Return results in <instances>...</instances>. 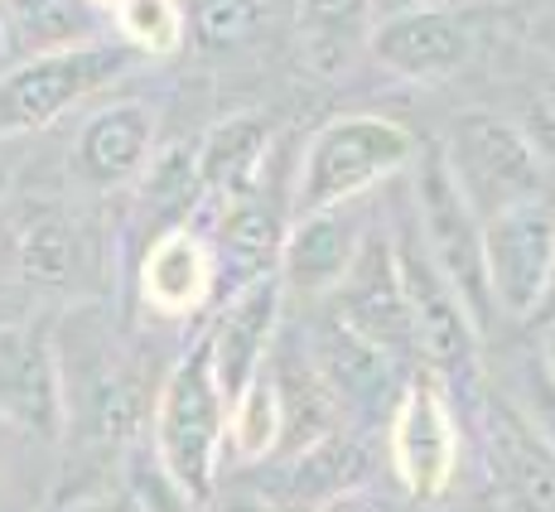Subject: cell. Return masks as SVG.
<instances>
[{
  "label": "cell",
  "instance_id": "d6986e66",
  "mask_svg": "<svg viewBox=\"0 0 555 512\" xmlns=\"http://www.w3.org/2000/svg\"><path fill=\"white\" fill-rule=\"evenodd\" d=\"M377 0H295V49L319 78H344L367 59Z\"/></svg>",
  "mask_w": 555,
  "mask_h": 512
},
{
  "label": "cell",
  "instance_id": "44dd1931",
  "mask_svg": "<svg viewBox=\"0 0 555 512\" xmlns=\"http://www.w3.org/2000/svg\"><path fill=\"white\" fill-rule=\"evenodd\" d=\"M10 252L25 281L35 285H78L88 271V242L63 204H29L10 232Z\"/></svg>",
  "mask_w": 555,
  "mask_h": 512
},
{
  "label": "cell",
  "instance_id": "f546056e",
  "mask_svg": "<svg viewBox=\"0 0 555 512\" xmlns=\"http://www.w3.org/2000/svg\"><path fill=\"white\" fill-rule=\"evenodd\" d=\"M212 512H281L266 494H228V498H212Z\"/></svg>",
  "mask_w": 555,
  "mask_h": 512
},
{
  "label": "cell",
  "instance_id": "7a4b0ae2",
  "mask_svg": "<svg viewBox=\"0 0 555 512\" xmlns=\"http://www.w3.org/2000/svg\"><path fill=\"white\" fill-rule=\"evenodd\" d=\"M421 155L415 131L382 112H344L305 141L291 179V213L358 204L362 194L401 179Z\"/></svg>",
  "mask_w": 555,
  "mask_h": 512
},
{
  "label": "cell",
  "instance_id": "9c48e42d",
  "mask_svg": "<svg viewBox=\"0 0 555 512\" xmlns=\"http://www.w3.org/2000/svg\"><path fill=\"white\" fill-rule=\"evenodd\" d=\"M411 222L415 238L425 242L430 261L440 266V276L459 291V300L468 305V315L493 319L498 309L488 300V276H483V222L468 213L440 165V151H421L411 165Z\"/></svg>",
  "mask_w": 555,
  "mask_h": 512
},
{
  "label": "cell",
  "instance_id": "d590c367",
  "mask_svg": "<svg viewBox=\"0 0 555 512\" xmlns=\"http://www.w3.org/2000/svg\"><path fill=\"white\" fill-rule=\"evenodd\" d=\"M5 199H10V165L0 159V204H5Z\"/></svg>",
  "mask_w": 555,
  "mask_h": 512
},
{
  "label": "cell",
  "instance_id": "8992f818",
  "mask_svg": "<svg viewBox=\"0 0 555 512\" xmlns=\"http://www.w3.org/2000/svg\"><path fill=\"white\" fill-rule=\"evenodd\" d=\"M387 464L415 503H440L454 494L464 464V425L459 401L430 372H415L387 411Z\"/></svg>",
  "mask_w": 555,
  "mask_h": 512
},
{
  "label": "cell",
  "instance_id": "4dcf8cb0",
  "mask_svg": "<svg viewBox=\"0 0 555 512\" xmlns=\"http://www.w3.org/2000/svg\"><path fill=\"white\" fill-rule=\"evenodd\" d=\"M531 39H537V49L551 53V63H555V0H546V5H541L537 25H531Z\"/></svg>",
  "mask_w": 555,
  "mask_h": 512
},
{
  "label": "cell",
  "instance_id": "30bf717a",
  "mask_svg": "<svg viewBox=\"0 0 555 512\" xmlns=\"http://www.w3.org/2000/svg\"><path fill=\"white\" fill-rule=\"evenodd\" d=\"M334 315L353 329L362 344L382 348L387 358L401 362L415 354V329H411V309H405V291H401L391 222H367L353 266H348V276L334 291Z\"/></svg>",
  "mask_w": 555,
  "mask_h": 512
},
{
  "label": "cell",
  "instance_id": "7c38bea8",
  "mask_svg": "<svg viewBox=\"0 0 555 512\" xmlns=\"http://www.w3.org/2000/svg\"><path fill=\"white\" fill-rule=\"evenodd\" d=\"M285 319V291L275 271L237 281L232 295H222L218 315L203 329V348H208V368L218 377L222 397H237L242 387L266 368L275 338H281Z\"/></svg>",
  "mask_w": 555,
  "mask_h": 512
},
{
  "label": "cell",
  "instance_id": "f1b7e54d",
  "mask_svg": "<svg viewBox=\"0 0 555 512\" xmlns=\"http://www.w3.org/2000/svg\"><path fill=\"white\" fill-rule=\"evenodd\" d=\"M309 512H391V508L377 484H358V488H344V494L324 498V503H314Z\"/></svg>",
  "mask_w": 555,
  "mask_h": 512
},
{
  "label": "cell",
  "instance_id": "7402d4cb",
  "mask_svg": "<svg viewBox=\"0 0 555 512\" xmlns=\"http://www.w3.org/2000/svg\"><path fill=\"white\" fill-rule=\"evenodd\" d=\"M10 53H49L102 39L106 10L92 0H0Z\"/></svg>",
  "mask_w": 555,
  "mask_h": 512
},
{
  "label": "cell",
  "instance_id": "d4e9b609",
  "mask_svg": "<svg viewBox=\"0 0 555 512\" xmlns=\"http://www.w3.org/2000/svg\"><path fill=\"white\" fill-rule=\"evenodd\" d=\"M116 29V44H121L131 59H179L189 44V29H184V5L179 0H112L106 10Z\"/></svg>",
  "mask_w": 555,
  "mask_h": 512
},
{
  "label": "cell",
  "instance_id": "5b68a950",
  "mask_svg": "<svg viewBox=\"0 0 555 512\" xmlns=\"http://www.w3.org/2000/svg\"><path fill=\"white\" fill-rule=\"evenodd\" d=\"M391 242H397V266H401V291L411 309L415 329V358L425 362L435 382L459 401L464 392L478 387V319L459 300V291L440 276L430 261L425 242L415 238V222H391Z\"/></svg>",
  "mask_w": 555,
  "mask_h": 512
},
{
  "label": "cell",
  "instance_id": "2e32d148",
  "mask_svg": "<svg viewBox=\"0 0 555 512\" xmlns=\"http://www.w3.org/2000/svg\"><path fill=\"white\" fill-rule=\"evenodd\" d=\"M367 222L353 218V204L344 208H319V213H295L285 228L281 256H275V281L285 295H334L338 281L348 276L358 256V242Z\"/></svg>",
  "mask_w": 555,
  "mask_h": 512
},
{
  "label": "cell",
  "instance_id": "8d00e7d4",
  "mask_svg": "<svg viewBox=\"0 0 555 512\" xmlns=\"http://www.w3.org/2000/svg\"><path fill=\"white\" fill-rule=\"evenodd\" d=\"M10 53V29H5V15H0V59Z\"/></svg>",
  "mask_w": 555,
  "mask_h": 512
},
{
  "label": "cell",
  "instance_id": "d6a6232c",
  "mask_svg": "<svg viewBox=\"0 0 555 512\" xmlns=\"http://www.w3.org/2000/svg\"><path fill=\"white\" fill-rule=\"evenodd\" d=\"M541 377L555 382V319H546L541 329Z\"/></svg>",
  "mask_w": 555,
  "mask_h": 512
},
{
  "label": "cell",
  "instance_id": "3957f363",
  "mask_svg": "<svg viewBox=\"0 0 555 512\" xmlns=\"http://www.w3.org/2000/svg\"><path fill=\"white\" fill-rule=\"evenodd\" d=\"M435 151H440L444 175L478 222L521 204H541V194H546L551 169L531 151L521 126L503 112H459Z\"/></svg>",
  "mask_w": 555,
  "mask_h": 512
},
{
  "label": "cell",
  "instance_id": "1f68e13d",
  "mask_svg": "<svg viewBox=\"0 0 555 512\" xmlns=\"http://www.w3.org/2000/svg\"><path fill=\"white\" fill-rule=\"evenodd\" d=\"M435 512H503V508H498L493 503V498H488V494H474V498H440V503H435Z\"/></svg>",
  "mask_w": 555,
  "mask_h": 512
},
{
  "label": "cell",
  "instance_id": "277c9868",
  "mask_svg": "<svg viewBox=\"0 0 555 512\" xmlns=\"http://www.w3.org/2000/svg\"><path fill=\"white\" fill-rule=\"evenodd\" d=\"M131 63L135 59L116 39L20 53L10 68H0V141L63 121L73 106L102 98L112 82H121L131 73Z\"/></svg>",
  "mask_w": 555,
  "mask_h": 512
},
{
  "label": "cell",
  "instance_id": "e575fe53",
  "mask_svg": "<svg viewBox=\"0 0 555 512\" xmlns=\"http://www.w3.org/2000/svg\"><path fill=\"white\" fill-rule=\"evenodd\" d=\"M537 315L541 319H555V261H551V281H546V300H541Z\"/></svg>",
  "mask_w": 555,
  "mask_h": 512
},
{
  "label": "cell",
  "instance_id": "cb8c5ba5",
  "mask_svg": "<svg viewBox=\"0 0 555 512\" xmlns=\"http://www.w3.org/2000/svg\"><path fill=\"white\" fill-rule=\"evenodd\" d=\"M184 5V29L189 44L208 59L218 53H242L271 25V5L266 0H179Z\"/></svg>",
  "mask_w": 555,
  "mask_h": 512
},
{
  "label": "cell",
  "instance_id": "e0dca14e",
  "mask_svg": "<svg viewBox=\"0 0 555 512\" xmlns=\"http://www.w3.org/2000/svg\"><path fill=\"white\" fill-rule=\"evenodd\" d=\"M305 348H309V358H314L319 377H324L328 392H334L338 411H358V415L391 411L397 392L405 387L397 377L401 362L387 358L382 348L362 344L338 315H328L324 324L305 338Z\"/></svg>",
  "mask_w": 555,
  "mask_h": 512
},
{
  "label": "cell",
  "instance_id": "4fadbf2b",
  "mask_svg": "<svg viewBox=\"0 0 555 512\" xmlns=\"http://www.w3.org/2000/svg\"><path fill=\"white\" fill-rule=\"evenodd\" d=\"M0 421L39 445L63 440L59 344L39 324H0Z\"/></svg>",
  "mask_w": 555,
  "mask_h": 512
},
{
  "label": "cell",
  "instance_id": "6da1fadb",
  "mask_svg": "<svg viewBox=\"0 0 555 512\" xmlns=\"http://www.w3.org/2000/svg\"><path fill=\"white\" fill-rule=\"evenodd\" d=\"M151 460L169 484L198 508L218 498V478L228 469V397L208 368L203 334L184 344L175 368L155 387L151 401Z\"/></svg>",
  "mask_w": 555,
  "mask_h": 512
},
{
  "label": "cell",
  "instance_id": "74e56055",
  "mask_svg": "<svg viewBox=\"0 0 555 512\" xmlns=\"http://www.w3.org/2000/svg\"><path fill=\"white\" fill-rule=\"evenodd\" d=\"M92 5H102V10H112V0H92Z\"/></svg>",
  "mask_w": 555,
  "mask_h": 512
},
{
  "label": "cell",
  "instance_id": "603a6c76",
  "mask_svg": "<svg viewBox=\"0 0 555 512\" xmlns=\"http://www.w3.org/2000/svg\"><path fill=\"white\" fill-rule=\"evenodd\" d=\"M285 440L281 392L271 368H261L237 397H228V464H271Z\"/></svg>",
  "mask_w": 555,
  "mask_h": 512
},
{
  "label": "cell",
  "instance_id": "f35d334b",
  "mask_svg": "<svg viewBox=\"0 0 555 512\" xmlns=\"http://www.w3.org/2000/svg\"><path fill=\"white\" fill-rule=\"evenodd\" d=\"M0 431H10V425H5V421H0Z\"/></svg>",
  "mask_w": 555,
  "mask_h": 512
},
{
  "label": "cell",
  "instance_id": "ffe728a7",
  "mask_svg": "<svg viewBox=\"0 0 555 512\" xmlns=\"http://www.w3.org/2000/svg\"><path fill=\"white\" fill-rule=\"evenodd\" d=\"M275 469V488H285V498H291L300 512H309L314 503H324V498L344 494V488H358V484H372V464H367V450H362L358 435H348L344 425L328 435H319V440H309L305 450L295 455H281V460H271Z\"/></svg>",
  "mask_w": 555,
  "mask_h": 512
},
{
  "label": "cell",
  "instance_id": "52a82bcc",
  "mask_svg": "<svg viewBox=\"0 0 555 512\" xmlns=\"http://www.w3.org/2000/svg\"><path fill=\"white\" fill-rule=\"evenodd\" d=\"M488 49V20L474 5H405L377 15L367 59L415 88H435L468 73Z\"/></svg>",
  "mask_w": 555,
  "mask_h": 512
},
{
  "label": "cell",
  "instance_id": "ac0fdd59",
  "mask_svg": "<svg viewBox=\"0 0 555 512\" xmlns=\"http://www.w3.org/2000/svg\"><path fill=\"white\" fill-rule=\"evenodd\" d=\"M275 151V121L266 112H228L198 136L194 169H198V208H212L222 199L251 189L266 175Z\"/></svg>",
  "mask_w": 555,
  "mask_h": 512
},
{
  "label": "cell",
  "instance_id": "5bb4252c",
  "mask_svg": "<svg viewBox=\"0 0 555 512\" xmlns=\"http://www.w3.org/2000/svg\"><path fill=\"white\" fill-rule=\"evenodd\" d=\"M159 151V112L145 98H116L82 116L73 136V175L98 194L135 189Z\"/></svg>",
  "mask_w": 555,
  "mask_h": 512
},
{
  "label": "cell",
  "instance_id": "4316f807",
  "mask_svg": "<svg viewBox=\"0 0 555 512\" xmlns=\"http://www.w3.org/2000/svg\"><path fill=\"white\" fill-rule=\"evenodd\" d=\"M126 469H131V478H126V484L141 494V503L151 512H208V508H198L194 498H184L175 484H169V474L151 460V450H135L131 460H126Z\"/></svg>",
  "mask_w": 555,
  "mask_h": 512
},
{
  "label": "cell",
  "instance_id": "ba28073f",
  "mask_svg": "<svg viewBox=\"0 0 555 512\" xmlns=\"http://www.w3.org/2000/svg\"><path fill=\"white\" fill-rule=\"evenodd\" d=\"M459 407H468V431H474L478 460L488 474V498L503 512H555V450L527 421V411L493 387L464 392Z\"/></svg>",
  "mask_w": 555,
  "mask_h": 512
},
{
  "label": "cell",
  "instance_id": "484cf974",
  "mask_svg": "<svg viewBox=\"0 0 555 512\" xmlns=\"http://www.w3.org/2000/svg\"><path fill=\"white\" fill-rule=\"evenodd\" d=\"M512 121L521 126L531 151L541 155V165L555 169V63H546V68L521 88V102H517V112H512Z\"/></svg>",
  "mask_w": 555,
  "mask_h": 512
},
{
  "label": "cell",
  "instance_id": "9a60e30c",
  "mask_svg": "<svg viewBox=\"0 0 555 512\" xmlns=\"http://www.w3.org/2000/svg\"><path fill=\"white\" fill-rule=\"evenodd\" d=\"M218 285H222L218 252H212V242L194 222L155 232L135 256V295L155 319L184 324V319L203 315L218 300Z\"/></svg>",
  "mask_w": 555,
  "mask_h": 512
},
{
  "label": "cell",
  "instance_id": "836d02e7",
  "mask_svg": "<svg viewBox=\"0 0 555 512\" xmlns=\"http://www.w3.org/2000/svg\"><path fill=\"white\" fill-rule=\"evenodd\" d=\"M405 5H464V0H377V15H387V10H405Z\"/></svg>",
  "mask_w": 555,
  "mask_h": 512
},
{
  "label": "cell",
  "instance_id": "8fae6325",
  "mask_svg": "<svg viewBox=\"0 0 555 512\" xmlns=\"http://www.w3.org/2000/svg\"><path fill=\"white\" fill-rule=\"evenodd\" d=\"M555 261V213L546 204H521L483 222V276L488 300L507 319H537L546 300Z\"/></svg>",
  "mask_w": 555,
  "mask_h": 512
},
{
  "label": "cell",
  "instance_id": "83f0119b",
  "mask_svg": "<svg viewBox=\"0 0 555 512\" xmlns=\"http://www.w3.org/2000/svg\"><path fill=\"white\" fill-rule=\"evenodd\" d=\"M59 512H151V508L141 503V494L131 484H121V488H88V494H78Z\"/></svg>",
  "mask_w": 555,
  "mask_h": 512
}]
</instances>
